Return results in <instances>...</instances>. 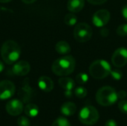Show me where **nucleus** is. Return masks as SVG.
<instances>
[{
    "instance_id": "nucleus-1",
    "label": "nucleus",
    "mask_w": 127,
    "mask_h": 126,
    "mask_svg": "<svg viewBox=\"0 0 127 126\" xmlns=\"http://www.w3.org/2000/svg\"><path fill=\"white\" fill-rule=\"evenodd\" d=\"M76 65L75 59L70 55H66L56 59L51 66L53 73L60 76H68L74 71Z\"/></svg>"
},
{
    "instance_id": "nucleus-2",
    "label": "nucleus",
    "mask_w": 127,
    "mask_h": 126,
    "mask_svg": "<svg viewBox=\"0 0 127 126\" xmlns=\"http://www.w3.org/2000/svg\"><path fill=\"white\" fill-rule=\"evenodd\" d=\"M21 54V48L17 42L13 40L5 41L1 48V56L3 61L7 65L16 62Z\"/></svg>"
},
{
    "instance_id": "nucleus-3",
    "label": "nucleus",
    "mask_w": 127,
    "mask_h": 126,
    "mask_svg": "<svg viewBox=\"0 0 127 126\" xmlns=\"http://www.w3.org/2000/svg\"><path fill=\"white\" fill-rule=\"evenodd\" d=\"M118 100V92L111 86H103L96 93V101L102 106H111Z\"/></svg>"
},
{
    "instance_id": "nucleus-4",
    "label": "nucleus",
    "mask_w": 127,
    "mask_h": 126,
    "mask_svg": "<svg viewBox=\"0 0 127 126\" xmlns=\"http://www.w3.org/2000/svg\"><path fill=\"white\" fill-rule=\"evenodd\" d=\"M90 75L97 79H102L110 75L112 68L110 64L105 59H97L94 61L89 67Z\"/></svg>"
},
{
    "instance_id": "nucleus-5",
    "label": "nucleus",
    "mask_w": 127,
    "mask_h": 126,
    "mask_svg": "<svg viewBox=\"0 0 127 126\" xmlns=\"http://www.w3.org/2000/svg\"><path fill=\"white\" fill-rule=\"evenodd\" d=\"M99 113L97 110L92 105L83 107L79 113L80 121L86 126H93L99 120Z\"/></svg>"
},
{
    "instance_id": "nucleus-6",
    "label": "nucleus",
    "mask_w": 127,
    "mask_h": 126,
    "mask_svg": "<svg viewBox=\"0 0 127 126\" xmlns=\"http://www.w3.org/2000/svg\"><path fill=\"white\" fill-rule=\"evenodd\" d=\"M92 27L85 22H81L76 25L74 30V37L79 42H86L89 41L92 36Z\"/></svg>"
},
{
    "instance_id": "nucleus-7",
    "label": "nucleus",
    "mask_w": 127,
    "mask_h": 126,
    "mask_svg": "<svg viewBox=\"0 0 127 126\" xmlns=\"http://www.w3.org/2000/svg\"><path fill=\"white\" fill-rule=\"evenodd\" d=\"M16 91L13 82L10 80H2L0 82V100H5L11 98Z\"/></svg>"
},
{
    "instance_id": "nucleus-8",
    "label": "nucleus",
    "mask_w": 127,
    "mask_h": 126,
    "mask_svg": "<svg viewBox=\"0 0 127 126\" xmlns=\"http://www.w3.org/2000/svg\"><path fill=\"white\" fill-rule=\"evenodd\" d=\"M112 62L114 66L121 68L127 64V49L124 47L118 48L113 53L112 56Z\"/></svg>"
},
{
    "instance_id": "nucleus-9",
    "label": "nucleus",
    "mask_w": 127,
    "mask_h": 126,
    "mask_svg": "<svg viewBox=\"0 0 127 126\" xmlns=\"http://www.w3.org/2000/svg\"><path fill=\"white\" fill-rule=\"evenodd\" d=\"M111 14L109 10L106 9H101L96 11L92 16L93 24L98 27L105 26L110 20Z\"/></svg>"
},
{
    "instance_id": "nucleus-10",
    "label": "nucleus",
    "mask_w": 127,
    "mask_h": 126,
    "mask_svg": "<svg viewBox=\"0 0 127 126\" xmlns=\"http://www.w3.org/2000/svg\"><path fill=\"white\" fill-rule=\"evenodd\" d=\"M6 111L10 116H18L21 114L24 110L23 103L22 101L17 99H13L7 102L6 104Z\"/></svg>"
},
{
    "instance_id": "nucleus-11",
    "label": "nucleus",
    "mask_w": 127,
    "mask_h": 126,
    "mask_svg": "<svg viewBox=\"0 0 127 126\" xmlns=\"http://www.w3.org/2000/svg\"><path fill=\"white\" fill-rule=\"evenodd\" d=\"M31 71V65L29 62L25 60H20L16 62L12 67V73L19 76L27 75Z\"/></svg>"
},
{
    "instance_id": "nucleus-12",
    "label": "nucleus",
    "mask_w": 127,
    "mask_h": 126,
    "mask_svg": "<svg viewBox=\"0 0 127 126\" xmlns=\"http://www.w3.org/2000/svg\"><path fill=\"white\" fill-rule=\"evenodd\" d=\"M38 86L44 92H51L54 88V82L46 76H42L38 79Z\"/></svg>"
},
{
    "instance_id": "nucleus-13",
    "label": "nucleus",
    "mask_w": 127,
    "mask_h": 126,
    "mask_svg": "<svg viewBox=\"0 0 127 126\" xmlns=\"http://www.w3.org/2000/svg\"><path fill=\"white\" fill-rule=\"evenodd\" d=\"M76 111H77V106L74 102H66L63 103L60 108L61 114L66 117H70L74 115Z\"/></svg>"
},
{
    "instance_id": "nucleus-14",
    "label": "nucleus",
    "mask_w": 127,
    "mask_h": 126,
    "mask_svg": "<svg viewBox=\"0 0 127 126\" xmlns=\"http://www.w3.org/2000/svg\"><path fill=\"white\" fill-rule=\"evenodd\" d=\"M85 4V0H68L67 9L71 13H77L82 10Z\"/></svg>"
},
{
    "instance_id": "nucleus-15",
    "label": "nucleus",
    "mask_w": 127,
    "mask_h": 126,
    "mask_svg": "<svg viewBox=\"0 0 127 126\" xmlns=\"http://www.w3.org/2000/svg\"><path fill=\"white\" fill-rule=\"evenodd\" d=\"M58 82H59L60 86L65 91H71L75 86V82L74 79L69 77H62L59 79Z\"/></svg>"
},
{
    "instance_id": "nucleus-16",
    "label": "nucleus",
    "mask_w": 127,
    "mask_h": 126,
    "mask_svg": "<svg viewBox=\"0 0 127 126\" xmlns=\"http://www.w3.org/2000/svg\"><path fill=\"white\" fill-rule=\"evenodd\" d=\"M56 51L61 55H66L71 52V47L69 44L65 41H60L56 44Z\"/></svg>"
},
{
    "instance_id": "nucleus-17",
    "label": "nucleus",
    "mask_w": 127,
    "mask_h": 126,
    "mask_svg": "<svg viewBox=\"0 0 127 126\" xmlns=\"http://www.w3.org/2000/svg\"><path fill=\"white\" fill-rule=\"evenodd\" d=\"M24 112L27 117L31 118H34L39 114V111L36 105L33 103H29L24 108Z\"/></svg>"
},
{
    "instance_id": "nucleus-18",
    "label": "nucleus",
    "mask_w": 127,
    "mask_h": 126,
    "mask_svg": "<svg viewBox=\"0 0 127 126\" xmlns=\"http://www.w3.org/2000/svg\"><path fill=\"white\" fill-rule=\"evenodd\" d=\"M64 22L68 26H74L77 22V18L74 13H69L65 15L64 18Z\"/></svg>"
},
{
    "instance_id": "nucleus-19",
    "label": "nucleus",
    "mask_w": 127,
    "mask_h": 126,
    "mask_svg": "<svg viewBox=\"0 0 127 126\" xmlns=\"http://www.w3.org/2000/svg\"><path fill=\"white\" fill-rule=\"evenodd\" d=\"M51 126H71V124L65 117H60L56 120H54Z\"/></svg>"
},
{
    "instance_id": "nucleus-20",
    "label": "nucleus",
    "mask_w": 127,
    "mask_h": 126,
    "mask_svg": "<svg viewBox=\"0 0 127 126\" xmlns=\"http://www.w3.org/2000/svg\"><path fill=\"white\" fill-rule=\"evenodd\" d=\"M74 95L78 98H84L87 95V90L82 86L77 87L74 90Z\"/></svg>"
},
{
    "instance_id": "nucleus-21",
    "label": "nucleus",
    "mask_w": 127,
    "mask_h": 126,
    "mask_svg": "<svg viewBox=\"0 0 127 126\" xmlns=\"http://www.w3.org/2000/svg\"><path fill=\"white\" fill-rule=\"evenodd\" d=\"M89 80V76L85 73H80L76 76V81L78 84L83 85Z\"/></svg>"
},
{
    "instance_id": "nucleus-22",
    "label": "nucleus",
    "mask_w": 127,
    "mask_h": 126,
    "mask_svg": "<svg viewBox=\"0 0 127 126\" xmlns=\"http://www.w3.org/2000/svg\"><path fill=\"white\" fill-rule=\"evenodd\" d=\"M18 126H31V122L28 117L25 116H20L17 120Z\"/></svg>"
},
{
    "instance_id": "nucleus-23",
    "label": "nucleus",
    "mask_w": 127,
    "mask_h": 126,
    "mask_svg": "<svg viewBox=\"0 0 127 126\" xmlns=\"http://www.w3.org/2000/svg\"><path fill=\"white\" fill-rule=\"evenodd\" d=\"M117 33L120 36H127V24H122L119 25L116 30Z\"/></svg>"
},
{
    "instance_id": "nucleus-24",
    "label": "nucleus",
    "mask_w": 127,
    "mask_h": 126,
    "mask_svg": "<svg viewBox=\"0 0 127 126\" xmlns=\"http://www.w3.org/2000/svg\"><path fill=\"white\" fill-rule=\"evenodd\" d=\"M110 75L112 76V77L115 79V80H120L122 76H123V74L122 71L118 70V69H115V70H112Z\"/></svg>"
},
{
    "instance_id": "nucleus-25",
    "label": "nucleus",
    "mask_w": 127,
    "mask_h": 126,
    "mask_svg": "<svg viewBox=\"0 0 127 126\" xmlns=\"http://www.w3.org/2000/svg\"><path fill=\"white\" fill-rule=\"evenodd\" d=\"M119 110L124 114H127V100H121L118 104Z\"/></svg>"
},
{
    "instance_id": "nucleus-26",
    "label": "nucleus",
    "mask_w": 127,
    "mask_h": 126,
    "mask_svg": "<svg viewBox=\"0 0 127 126\" xmlns=\"http://www.w3.org/2000/svg\"><path fill=\"white\" fill-rule=\"evenodd\" d=\"M87 1H88V2H89L90 4L99 5V4H104L107 0H87Z\"/></svg>"
},
{
    "instance_id": "nucleus-27",
    "label": "nucleus",
    "mask_w": 127,
    "mask_h": 126,
    "mask_svg": "<svg viewBox=\"0 0 127 126\" xmlns=\"http://www.w3.org/2000/svg\"><path fill=\"white\" fill-rule=\"evenodd\" d=\"M105 126H118V123L114 120H109L106 122Z\"/></svg>"
},
{
    "instance_id": "nucleus-28",
    "label": "nucleus",
    "mask_w": 127,
    "mask_h": 126,
    "mask_svg": "<svg viewBox=\"0 0 127 126\" xmlns=\"http://www.w3.org/2000/svg\"><path fill=\"white\" fill-rule=\"evenodd\" d=\"M127 96V94L125 91H120L119 92H118V99L123 100V99H124Z\"/></svg>"
},
{
    "instance_id": "nucleus-29",
    "label": "nucleus",
    "mask_w": 127,
    "mask_h": 126,
    "mask_svg": "<svg viewBox=\"0 0 127 126\" xmlns=\"http://www.w3.org/2000/svg\"><path fill=\"white\" fill-rule=\"evenodd\" d=\"M121 13H122V16L124 18V19L127 22V4L123 7L122 10H121Z\"/></svg>"
},
{
    "instance_id": "nucleus-30",
    "label": "nucleus",
    "mask_w": 127,
    "mask_h": 126,
    "mask_svg": "<svg viewBox=\"0 0 127 126\" xmlns=\"http://www.w3.org/2000/svg\"><path fill=\"white\" fill-rule=\"evenodd\" d=\"M109 30H108V29H106V28H103V29H102L101 30H100V34H101V36H104V37H106V36H107L108 35H109Z\"/></svg>"
},
{
    "instance_id": "nucleus-31",
    "label": "nucleus",
    "mask_w": 127,
    "mask_h": 126,
    "mask_svg": "<svg viewBox=\"0 0 127 126\" xmlns=\"http://www.w3.org/2000/svg\"><path fill=\"white\" fill-rule=\"evenodd\" d=\"M36 1V0H22V1L25 4H32V3L35 2Z\"/></svg>"
},
{
    "instance_id": "nucleus-32",
    "label": "nucleus",
    "mask_w": 127,
    "mask_h": 126,
    "mask_svg": "<svg viewBox=\"0 0 127 126\" xmlns=\"http://www.w3.org/2000/svg\"><path fill=\"white\" fill-rule=\"evenodd\" d=\"M4 65L3 64V62L1 61H0V73H1L4 71Z\"/></svg>"
},
{
    "instance_id": "nucleus-33",
    "label": "nucleus",
    "mask_w": 127,
    "mask_h": 126,
    "mask_svg": "<svg viewBox=\"0 0 127 126\" xmlns=\"http://www.w3.org/2000/svg\"><path fill=\"white\" fill-rule=\"evenodd\" d=\"M10 1H12V0H0V2L1 3H7V2H10Z\"/></svg>"
}]
</instances>
